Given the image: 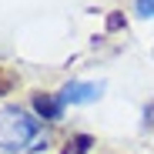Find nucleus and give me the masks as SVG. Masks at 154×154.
<instances>
[{"label":"nucleus","mask_w":154,"mask_h":154,"mask_svg":"<svg viewBox=\"0 0 154 154\" xmlns=\"http://www.w3.org/2000/svg\"><path fill=\"white\" fill-rule=\"evenodd\" d=\"M34 137H37V121L27 111H20V107H4L0 111V147L27 151Z\"/></svg>","instance_id":"1"},{"label":"nucleus","mask_w":154,"mask_h":154,"mask_svg":"<svg viewBox=\"0 0 154 154\" xmlns=\"http://www.w3.org/2000/svg\"><path fill=\"white\" fill-rule=\"evenodd\" d=\"M100 91H104V84H84V81H70L57 97L64 100V104H91V100L100 97Z\"/></svg>","instance_id":"2"},{"label":"nucleus","mask_w":154,"mask_h":154,"mask_svg":"<svg viewBox=\"0 0 154 154\" xmlns=\"http://www.w3.org/2000/svg\"><path fill=\"white\" fill-rule=\"evenodd\" d=\"M34 111L44 121H57L60 111H64V100L60 97H50V94H34Z\"/></svg>","instance_id":"3"},{"label":"nucleus","mask_w":154,"mask_h":154,"mask_svg":"<svg viewBox=\"0 0 154 154\" xmlns=\"http://www.w3.org/2000/svg\"><path fill=\"white\" fill-rule=\"evenodd\" d=\"M91 144H94V137H91V134H77V137H70V141H67L64 154H87V151H91Z\"/></svg>","instance_id":"4"},{"label":"nucleus","mask_w":154,"mask_h":154,"mask_svg":"<svg viewBox=\"0 0 154 154\" xmlns=\"http://www.w3.org/2000/svg\"><path fill=\"white\" fill-rule=\"evenodd\" d=\"M14 81H17V77H14L7 67H0V94H7V91L14 87Z\"/></svg>","instance_id":"5"},{"label":"nucleus","mask_w":154,"mask_h":154,"mask_svg":"<svg viewBox=\"0 0 154 154\" xmlns=\"http://www.w3.org/2000/svg\"><path fill=\"white\" fill-rule=\"evenodd\" d=\"M137 14L141 17H154V0H137Z\"/></svg>","instance_id":"6"},{"label":"nucleus","mask_w":154,"mask_h":154,"mask_svg":"<svg viewBox=\"0 0 154 154\" xmlns=\"http://www.w3.org/2000/svg\"><path fill=\"white\" fill-rule=\"evenodd\" d=\"M121 27H124V17H121V14L114 10V14L107 17V30H121Z\"/></svg>","instance_id":"7"},{"label":"nucleus","mask_w":154,"mask_h":154,"mask_svg":"<svg viewBox=\"0 0 154 154\" xmlns=\"http://www.w3.org/2000/svg\"><path fill=\"white\" fill-rule=\"evenodd\" d=\"M44 144H47V134H44V137L37 134V137L30 141V147H27V151H44Z\"/></svg>","instance_id":"8"},{"label":"nucleus","mask_w":154,"mask_h":154,"mask_svg":"<svg viewBox=\"0 0 154 154\" xmlns=\"http://www.w3.org/2000/svg\"><path fill=\"white\" fill-rule=\"evenodd\" d=\"M144 124H147V127H154V104L144 111Z\"/></svg>","instance_id":"9"}]
</instances>
